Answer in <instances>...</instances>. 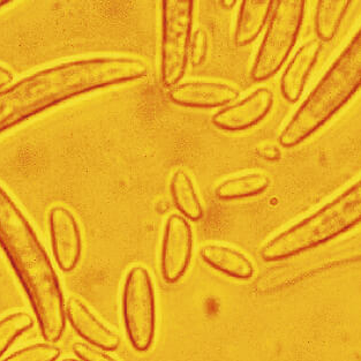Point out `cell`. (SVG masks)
<instances>
[{"label":"cell","mask_w":361,"mask_h":361,"mask_svg":"<svg viewBox=\"0 0 361 361\" xmlns=\"http://www.w3.org/2000/svg\"><path fill=\"white\" fill-rule=\"evenodd\" d=\"M73 352L82 361H117L99 348L78 342L73 344Z\"/></svg>","instance_id":"obj_22"},{"label":"cell","mask_w":361,"mask_h":361,"mask_svg":"<svg viewBox=\"0 0 361 361\" xmlns=\"http://www.w3.org/2000/svg\"><path fill=\"white\" fill-rule=\"evenodd\" d=\"M49 231L54 260L63 271L75 269L82 254V235L73 212L63 206L51 208Z\"/></svg>","instance_id":"obj_9"},{"label":"cell","mask_w":361,"mask_h":361,"mask_svg":"<svg viewBox=\"0 0 361 361\" xmlns=\"http://www.w3.org/2000/svg\"><path fill=\"white\" fill-rule=\"evenodd\" d=\"M259 155L262 156L263 159H269V161H276L281 157L279 150L273 146H263L257 149Z\"/></svg>","instance_id":"obj_23"},{"label":"cell","mask_w":361,"mask_h":361,"mask_svg":"<svg viewBox=\"0 0 361 361\" xmlns=\"http://www.w3.org/2000/svg\"><path fill=\"white\" fill-rule=\"evenodd\" d=\"M201 257L212 269L231 279L246 281L253 277V263L244 253L230 246L206 245L201 250Z\"/></svg>","instance_id":"obj_14"},{"label":"cell","mask_w":361,"mask_h":361,"mask_svg":"<svg viewBox=\"0 0 361 361\" xmlns=\"http://www.w3.org/2000/svg\"><path fill=\"white\" fill-rule=\"evenodd\" d=\"M193 0H163L161 3V80L169 88L177 86L186 73L193 35Z\"/></svg>","instance_id":"obj_6"},{"label":"cell","mask_w":361,"mask_h":361,"mask_svg":"<svg viewBox=\"0 0 361 361\" xmlns=\"http://www.w3.org/2000/svg\"><path fill=\"white\" fill-rule=\"evenodd\" d=\"M121 310L130 345L137 352L148 351L156 335V295L152 276L141 264L127 273Z\"/></svg>","instance_id":"obj_7"},{"label":"cell","mask_w":361,"mask_h":361,"mask_svg":"<svg viewBox=\"0 0 361 361\" xmlns=\"http://www.w3.org/2000/svg\"><path fill=\"white\" fill-rule=\"evenodd\" d=\"M61 357V350L49 343H38L14 352L3 361H56Z\"/></svg>","instance_id":"obj_20"},{"label":"cell","mask_w":361,"mask_h":361,"mask_svg":"<svg viewBox=\"0 0 361 361\" xmlns=\"http://www.w3.org/2000/svg\"><path fill=\"white\" fill-rule=\"evenodd\" d=\"M208 54V37L203 29L194 30L190 41V61L193 66L202 65Z\"/></svg>","instance_id":"obj_21"},{"label":"cell","mask_w":361,"mask_h":361,"mask_svg":"<svg viewBox=\"0 0 361 361\" xmlns=\"http://www.w3.org/2000/svg\"><path fill=\"white\" fill-rule=\"evenodd\" d=\"M322 50L320 39H312L305 43L288 63L284 71L281 82V92L284 99L290 103H295L300 99L308 76L317 63V58Z\"/></svg>","instance_id":"obj_13"},{"label":"cell","mask_w":361,"mask_h":361,"mask_svg":"<svg viewBox=\"0 0 361 361\" xmlns=\"http://www.w3.org/2000/svg\"><path fill=\"white\" fill-rule=\"evenodd\" d=\"M235 4L237 1H221V5H224V7H228V8H232Z\"/></svg>","instance_id":"obj_25"},{"label":"cell","mask_w":361,"mask_h":361,"mask_svg":"<svg viewBox=\"0 0 361 361\" xmlns=\"http://www.w3.org/2000/svg\"><path fill=\"white\" fill-rule=\"evenodd\" d=\"M274 4L268 0L241 1L235 30L237 47H246L259 37L273 12Z\"/></svg>","instance_id":"obj_15"},{"label":"cell","mask_w":361,"mask_h":361,"mask_svg":"<svg viewBox=\"0 0 361 361\" xmlns=\"http://www.w3.org/2000/svg\"><path fill=\"white\" fill-rule=\"evenodd\" d=\"M274 105V94L269 88L261 87L245 99L228 105L214 114L212 124L225 132H243L260 124Z\"/></svg>","instance_id":"obj_10"},{"label":"cell","mask_w":361,"mask_h":361,"mask_svg":"<svg viewBox=\"0 0 361 361\" xmlns=\"http://www.w3.org/2000/svg\"><path fill=\"white\" fill-rule=\"evenodd\" d=\"M360 88L361 27L292 116L279 135V143L284 148L299 146L324 127Z\"/></svg>","instance_id":"obj_3"},{"label":"cell","mask_w":361,"mask_h":361,"mask_svg":"<svg viewBox=\"0 0 361 361\" xmlns=\"http://www.w3.org/2000/svg\"><path fill=\"white\" fill-rule=\"evenodd\" d=\"M66 317L78 335L86 339L90 345L104 351H114L121 345L117 334L96 317L81 299L76 297L68 299Z\"/></svg>","instance_id":"obj_12"},{"label":"cell","mask_w":361,"mask_h":361,"mask_svg":"<svg viewBox=\"0 0 361 361\" xmlns=\"http://www.w3.org/2000/svg\"><path fill=\"white\" fill-rule=\"evenodd\" d=\"M361 222V179L317 212L270 239L261 257L277 262L319 247Z\"/></svg>","instance_id":"obj_4"},{"label":"cell","mask_w":361,"mask_h":361,"mask_svg":"<svg viewBox=\"0 0 361 361\" xmlns=\"http://www.w3.org/2000/svg\"><path fill=\"white\" fill-rule=\"evenodd\" d=\"M61 361H80V360H76V359H73V358H66V359H63V360H61Z\"/></svg>","instance_id":"obj_27"},{"label":"cell","mask_w":361,"mask_h":361,"mask_svg":"<svg viewBox=\"0 0 361 361\" xmlns=\"http://www.w3.org/2000/svg\"><path fill=\"white\" fill-rule=\"evenodd\" d=\"M147 73L145 61L130 57L87 58L37 71L0 90V134L63 102Z\"/></svg>","instance_id":"obj_1"},{"label":"cell","mask_w":361,"mask_h":361,"mask_svg":"<svg viewBox=\"0 0 361 361\" xmlns=\"http://www.w3.org/2000/svg\"><path fill=\"white\" fill-rule=\"evenodd\" d=\"M172 200L181 216L190 221H199L203 217L202 203L197 197L190 176L183 169H178L170 181Z\"/></svg>","instance_id":"obj_17"},{"label":"cell","mask_w":361,"mask_h":361,"mask_svg":"<svg viewBox=\"0 0 361 361\" xmlns=\"http://www.w3.org/2000/svg\"><path fill=\"white\" fill-rule=\"evenodd\" d=\"M193 252V232L184 216L172 214L164 224L161 246V273L168 284L179 282L186 274Z\"/></svg>","instance_id":"obj_8"},{"label":"cell","mask_w":361,"mask_h":361,"mask_svg":"<svg viewBox=\"0 0 361 361\" xmlns=\"http://www.w3.org/2000/svg\"><path fill=\"white\" fill-rule=\"evenodd\" d=\"M8 4H11L10 0H0V10H1L3 7L6 6V5H8Z\"/></svg>","instance_id":"obj_26"},{"label":"cell","mask_w":361,"mask_h":361,"mask_svg":"<svg viewBox=\"0 0 361 361\" xmlns=\"http://www.w3.org/2000/svg\"><path fill=\"white\" fill-rule=\"evenodd\" d=\"M271 180L262 172H252L222 181L216 187V197L223 201L248 199L264 193L269 188Z\"/></svg>","instance_id":"obj_16"},{"label":"cell","mask_w":361,"mask_h":361,"mask_svg":"<svg viewBox=\"0 0 361 361\" xmlns=\"http://www.w3.org/2000/svg\"><path fill=\"white\" fill-rule=\"evenodd\" d=\"M32 315L25 312L10 314L0 320V358L16 339L32 328Z\"/></svg>","instance_id":"obj_19"},{"label":"cell","mask_w":361,"mask_h":361,"mask_svg":"<svg viewBox=\"0 0 361 361\" xmlns=\"http://www.w3.org/2000/svg\"><path fill=\"white\" fill-rule=\"evenodd\" d=\"M305 8L304 0L275 1L266 34L250 70L253 81L269 80L288 61L304 23Z\"/></svg>","instance_id":"obj_5"},{"label":"cell","mask_w":361,"mask_h":361,"mask_svg":"<svg viewBox=\"0 0 361 361\" xmlns=\"http://www.w3.org/2000/svg\"><path fill=\"white\" fill-rule=\"evenodd\" d=\"M238 97L235 87L214 81L180 83L169 92V99L175 104L192 109L225 108Z\"/></svg>","instance_id":"obj_11"},{"label":"cell","mask_w":361,"mask_h":361,"mask_svg":"<svg viewBox=\"0 0 361 361\" xmlns=\"http://www.w3.org/2000/svg\"><path fill=\"white\" fill-rule=\"evenodd\" d=\"M13 80V74L5 67L0 66V90L10 85Z\"/></svg>","instance_id":"obj_24"},{"label":"cell","mask_w":361,"mask_h":361,"mask_svg":"<svg viewBox=\"0 0 361 361\" xmlns=\"http://www.w3.org/2000/svg\"><path fill=\"white\" fill-rule=\"evenodd\" d=\"M0 246L28 295L42 336L58 342L67 319L61 282L34 228L1 185Z\"/></svg>","instance_id":"obj_2"},{"label":"cell","mask_w":361,"mask_h":361,"mask_svg":"<svg viewBox=\"0 0 361 361\" xmlns=\"http://www.w3.org/2000/svg\"><path fill=\"white\" fill-rule=\"evenodd\" d=\"M351 1L320 0L315 13V30L321 42H329L336 36Z\"/></svg>","instance_id":"obj_18"}]
</instances>
